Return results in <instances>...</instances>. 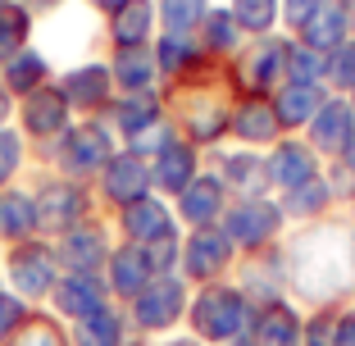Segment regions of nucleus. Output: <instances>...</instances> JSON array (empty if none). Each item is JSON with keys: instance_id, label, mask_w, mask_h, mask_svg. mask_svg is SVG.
Returning <instances> with one entry per match:
<instances>
[{"instance_id": "f257e3e1", "label": "nucleus", "mask_w": 355, "mask_h": 346, "mask_svg": "<svg viewBox=\"0 0 355 346\" xmlns=\"http://www.w3.org/2000/svg\"><path fill=\"white\" fill-rule=\"evenodd\" d=\"M278 251L282 269H287V296L305 315L310 310H342L355 301V228L346 210L324 223L287 228Z\"/></svg>"}, {"instance_id": "f03ea898", "label": "nucleus", "mask_w": 355, "mask_h": 346, "mask_svg": "<svg viewBox=\"0 0 355 346\" xmlns=\"http://www.w3.org/2000/svg\"><path fill=\"white\" fill-rule=\"evenodd\" d=\"M164 110L168 123L182 141H191L196 150H219L228 146V119H232V87L223 83V69L200 73L191 83L164 87Z\"/></svg>"}, {"instance_id": "7ed1b4c3", "label": "nucleus", "mask_w": 355, "mask_h": 346, "mask_svg": "<svg viewBox=\"0 0 355 346\" xmlns=\"http://www.w3.org/2000/svg\"><path fill=\"white\" fill-rule=\"evenodd\" d=\"M255 305L246 301L232 278L223 283H205V287H191V305H187V328L182 333L196 337L200 346H232L246 337L251 328Z\"/></svg>"}, {"instance_id": "20e7f679", "label": "nucleus", "mask_w": 355, "mask_h": 346, "mask_svg": "<svg viewBox=\"0 0 355 346\" xmlns=\"http://www.w3.org/2000/svg\"><path fill=\"white\" fill-rule=\"evenodd\" d=\"M114 150H119V137L110 132L105 119H78L46 155H37V164L51 168V173H60V178H69V182L92 187Z\"/></svg>"}, {"instance_id": "39448f33", "label": "nucleus", "mask_w": 355, "mask_h": 346, "mask_svg": "<svg viewBox=\"0 0 355 346\" xmlns=\"http://www.w3.org/2000/svg\"><path fill=\"white\" fill-rule=\"evenodd\" d=\"M0 273H5V292L28 301L32 310H46L64 278V264L51 237H32V241H19V246L0 251Z\"/></svg>"}, {"instance_id": "423d86ee", "label": "nucleus", "mask_w": 355, "mask_h": 346, "mask_svg": "<svg viewBox=\"0 0 355 346\" xmlns=\"http://www.w3.org/2000/svg\"><path fill=\"white\" fill-rule=\"evenodd\" d=\"M105 123L119 137V146L137 150V155H159L173 141V123L164 110V92H137V96H114L105 110Z\"/></svg>"}, {"instance_id": "0eeeda50", "label": "nucleus", "mask_w": 355, "mask_h": 346, "mask_svg": "<svg viewBox=\"0 0 355 346\" xmlns=\"http://www.w3.org/2000/svg\"><path fill=\"white\" fill-rule=\"evenodd\" d=\"M187 305H191V287L182 273H159L146 292L137 296L128 310V324H132V337L141 342H164V337H178L187 328Z\"/></svg>"}, {"instance_id": "6e6552de", "label": "nucleus", "mask_w": 355, "mask_h": 346, "mask_svg": "<svg viewBox=\"0 0 355 346\" xmlns=\"http://www.w3.org/2000/svg\"><path fill=\"white\" fill-rule=\"evenodd\" d=\"M28 187H32V200H37V219H42V237H64L69 228H78L83 219L101 214L96 205V191L83 187V182H69L51 168H32L28 173Z\"/></svg>"}, {"instance_id": "1a4fd4ad", "label": "nucleus", "mask_w": 355, "mask_h": 346, "mask_svg": "<svg viewBox=\"0 0 355 346\" xmlns=\"http://www.w3.org/2000/svg\"><path fill=\"white\" fill-rule=\"evenodd\" d=\"M219 228L228 232L237 255H260V251L282 246V237H287V214H282L278 196H246V200H232L228 205Z\"/></svg>"}, {"instance_id": "9d476101", "label": "nucleus", "mask_w": 355, "mask_h": 346, "mask_svg": "<svg viewBox=\"0 0 355 346\" xmlns=\"http://www.w3.org/2000/svg\"><path fill=\"white\" fill-rule=\"evenodd\" d=\"M282 42L287 37H251L228 64H223V83L232 96H273L282 87Z\"/></svg>"}, {"instance_id": "9b49d317", "label": "nucleus", "mask_w": 355, "mask_h": 346, "mask_svg": "<svg viewBox=\"0 0 355 346\" xmlns=\"http://www.w3.org/2000/svg\"><path fill=\"white\" fill-rule=\"evenodd\" d=\"M237 246L228 241L223 228H196L182 232L178 246V273L187 278V287H205V283H223L237 273Z\"/></svg>"}, {"instance_id": "f8f14e48", "label": "nucleus", "mask_w": 355, "mask_h": 346, "mask_svg": "<svg viewBox=\"0 0 355 346\" xmlns=\"http://www.w3.org/2000/svg\"><path fill=\"white\" fill-rule=\"evenodd\" d=\"M110 223H114L119 241H132V246H146V251L168 246V241H182V223L173 214V200L155 196V191L132 200V205H123L119 214H110Z\"/></svg>"}, {"instance_id": "ddd939ff", "label": "nucleus", "mask_w": 355, "mask_h": 346, "mask_svg": "<svg viewBox=\"0 0 355 346\" xmlns=\"http://www.w3.org/2000/svg\"><path fill=\"white\" fill-rule=\"evenodd\" d=\"M64 105L73 110V119H105L110 101H114V78H110V60L92 55V60H78L69 69H60L55 78Z\"/></svg>"}, {"instance_id": "4468645a", "label": "nucleus", "mask_w": 355, "mask_h": 346, "mask_svg": "<svg viewBox=\"0 0 355 346\" xmlns=\"http://www.w3.org/2000/svg\"><path fill=\"white\" fill-rule=\"evenodd\" d=\"M96 191V205H101V214H119L123 205H132V200L150 196V159L137 155V150L119 146L114 155H110V164L101 168V178L92 182Z\"/></svg>"}, {"instance_id": "2eb2a0df", "label": "nucleus", "mask_w": 355, "mask_h": 346, "mask_svg": "<svg viewBox=\"0 0 355 346\" xmlns=\"http://www.w3.org/2000/svg\"><path fill=\"white\" fill-rule=\"evenodd\" d=\"M73 123L78 119H73V110L64 105L60 87H42V92H32L28 101H19V110H14V128L23 132L32 155H46Z\"/></svg>"}, {"instance_id": "dca6fc26", "label": "nucleus", "mask_w": 355, "mask_h": 346, "mask_svg": "<svg viewBox=\"0 0 355 346\" xmlns=\"http://www.w3.org/2000/svg\"><path fill=\"white\" fill-rule=\"evenodd\" d=\"M114 246H119V237H114L110 214H92V219H83L78 228H69L64 237H55L64 273H101L105 278V260H110Z\"/></svg>"}, {"instance_id": "f3484780", "label": "nucleus", "mask_w": 355, "mask_h": 346, "mask_svg": "<svg viewBox=\"0 0 355 346\" xmlns=\"http://www.w3.org/2000/svg\"><path fill=\"white\" fill-rule=\"evenodd\" d=\"M205 168L228 187L232 200H246V196H273V182H269V159L264 150H246V146H219L205 155Z\"/></svg>"}, {"instance_id": "a211bd4d", "label": "nucleus", "mask_w": 355, "mask_h": 346, "mask_svg": "<svg viewBox=\"0 0 355 346\" xmlns=\"http://www.w3.org/2000/svg\"><path fill=\"white\" fill-rule=\"evenodd\" d=\"M282 123L273 110V96H232V119H228V141L246 150H264L269 155L282 141Z\"/></svg>"}, {"instance_id": "6ab92c4d", "label": "nucleus", "mask_w": 355, "mask_h": 346, "mask_svg": "<svg viewBox=\"0 0 355 346\" xmlns=\"http://www.w3.org/2000/svg\"><path fill=\"white\" fill-rule=\"evenodd\" d=\"M301 137L314 146V155L324 159L328 168L342 164V159L351 155V146H355V110H351V101H346V96H328L324 110L310 119V128H305Z\"/></svg>"}, {"instance_id": "aec40b11", "label": "nucleus", "mask_w": 355, "mask_h": 346, "mask_svg": "<svg viewBox=\"0 0 355 346\" xmlns=\"http://www.w3.org/2000/svg\"><path fill=\"white\" fill-rule=\"evenodd\" d=\"M155 278L159 273H155V260H150L146 246L119 241L110 251V260H105V287H110V301H119V305H132Z\"/></svg>"}, {"instance_id": "412c9836", "label": "nucleus", "mask_w": 355, "mask_h": 346, "mask_svg": "<svg viewBox=\"0 0 355 346\" xmlns=\"http://www.w3.org/2000/svg\"><path fill=\"white\" fill-rule=\"evenodd\" d=\"M200 173H205V150H196L191 141H182V137H173L159 155H150V187L164 200H178Z\"/></svg>"}, {"instance_id": "4be33fe9", "label": "nucleus", "mask_w": 355, "mask_h": 346, "mask_svg": "<svg viewBox=\"0 0 355 346\" xmlns=\"http://www.w3.org/2000/svg\"><path fill=\"white\" fill-rule=\"evenodd\" d=\"M269 182H273V196H282V191H296V187H305L310 178H319L324 173V159L314 155V146L305 141L301 132H287L278 141V146L269 150Z\"/></svg>"}, {"instance_id": "5701e85b", "label": "nucleus", "mask_w": 355, "mask_h": 346, "mask_svg": "<svg viewBox=\"0 0 355 346\" xmlns=\"http://www.w3.org/2000/svg\"><path fill=\"white\" fill-rule=\"evenodd\" d=\"M278 205H282V214H287V228L324 223V219H333V214H342V210H346V200H342V191H337V182L328 178V168L319 173V178H310L305 187L282 191Z\"/></svg>"}, {"instance_id": "b1692460", "label": "nucleus", "mask_w": 355, "mask_h": 346, "mask_svg": "<svg viewBox=\"0 0 355 346\" xmlns=\"http://www.w3.org/2000/svg\"><path fill=\"white\" fill-rule=\"evenodd\" d=\"M228 205H232L228 187L205 168V173L173 200V214H178V223H182V232H196V228H219L223 214H228Z\"/></svg>"}, {"instance_id": "393cba45", "label": "nucleus", "mask_w": 355, "mask_h": 346, "mask_svg": "<svg viewBox=\"0 0 355 346\" xmlns=\"http://www.w3.org/2000/svg\"><path fill=\"white\" fill-rule=\"evenodd\" d=\"M105 37V55L110 51H150L159 37V19H155V0H132L114 19L101 23Z\"/></svg>"}, {"instance_id": "a878e982", "label": "nucleus", "mask_w": 355, "mask_h": 346, "mask_svg": "<svg viewBox=\"0 0 355 346\" xmlns=\"http://www.w3.org/2000/svg\"><path fill=\"white\" fill-rule=\"evenodd\" d=\"M101 305H110V287H105L101 273H64L46 310H51L60 324L73 328V324H83L87 315H96Z\"/></svg>"}, {"instance_id": "bb28decb", "label": "nucleus", "mask_w": 355, "mask_h": 346, "mask_svg": "<svg viewBox=\"0 0 355 346\" xmlns=\"http://www.w3.org/2000/svg\"><path fill=\"white\" fill-rule=\"evenodd\" d=\"M301 337H305V310L292 296L255 305L251 328H246V342L251 346H301Z\"/></svg>"}, {"instance_id": "cd10ccee", "label": "nucleus", "mask_w": 355, "mask_h": 346, "mask_svg": "<svg viewBox=\"0 0 355 346\" xmlns=\"http://www.w3.org/2000/svg\"><path fill=\"white\" fill-rule=\"evenodd\" d=\"M232 283L246 292L251 305H269V301H282L287 296V269H282V251H260V255H241L237 260V273Z\"/></svg>"}, {"instance_id": "c85d7f7f", "label": "nucleus", "mask_w": 355, "mask_h": 346, "mask_svg": "<svg viewBox=\"0 0 355 346\" xmlns=\"http://www.w3.org/2000/svg\"><path fill=\"white\" fill-rule=\"evenodd\" d=\"M155 64H159V83L164 87L191 83V78L219 69V64H209V55L200 51L196 37H155Z\"/></svg>"}, {"instance_id": "c756f323", "label": "nucleus", "mask_w": 355, "mask_h": 346, "mask_svg": "<svg viewBox=\"0 0 355 346\" xmlns=\"http://www.w3.org/2000/svg\"><path fill=\"white\" fill-rule=\"evenodd\" d=\"M60 69H55L51 51L46 46H28L23 55H14L10 64H0V87L14 96V101H28L32 92H42V87H55Z\"/></svg>"}, {"instance_id": "7c9ffc66", "label": "nucleus", "mask_w": 355, "mask_h": 346, "mask_svg": "<svg viewBox=\"0 0 355 346\" xmlns=\"http://www.w3.org/2000/svg\"><path fill=\"white\" fill-rule=\"evenodd\" d=\"M328 96L333 92H328L324 83H282L278 92H273V110H278L282 132H305L310 119L324 110Z\"/></svg>"}, {"instance_id": "2f4dec72", "label": "nucleus", "mask_w": 355, "mask_h": 346, "mask_svg": "<svg viewBox=\"0 0 355 346\" xmlns=\"http://www.w3.org/2000/svg\"><path fill=\"white\" fill-rule=\"evenodd\" d=\"M32 237H42V219H37L32 187L19 182V187L0 191V251L19 246V241H32Z\"/></svg>"}, {"instance_id": "473e14b6", "label": "nucleus", "mask_w": 355, "mask_h": 346, "mask_svg": "<svg viewBox=\"0 0 355 346\" xmlns=\"http://www.w3.org/2000/svg\"><path fill=\"white\" fill-rule=\"evenodd\" d=\"M110 78H114V96H137V92H164L159 83L155 46L150 51H110Z\"/></svg>"}, {"instance_id": "72a5a7b5", "label": "nucleus", "mask_w": 355, "mask_h": 346, "mask_svg": "<svg viewBox=\"0 0 355 346\" xmlns=\"http://www.w3.org/2000/svg\"><path fill=\"white\" fill-rule=\"evenodd\" d=\"M69 342L73 346H132V324H128V310L119 301L101 305L96 315H87L83 324L69 328Z\"/></svg>"}, {"instance_id": "f704fd0d", "label": "nucleus", "mask_w": 355, "mask_h": 346, "mask_svg": "<svg viewBox=\"0 0 355 346\" xmlns=\"http://www.w3.org/2000/svg\"><path fill=\"white\" fill-rule=\"evenodd\" d=\"M351 14L355 10L346 5V0H324V10L305 23V32L296 37V42H305L310 51H319V55H333L337 46L351 42Z\"/></svg>"}, {"instance_id": "c9c22d12", "label": "nucleus", "mask_w": 355, "mask_h": 346, "mask_svg": "<svg viewBox=\"0 0 355 346\" xmlns=\"http://www.w3.org/2000/svg\"><path fill=\"white\" fill-rule=\"evenodd\" d=\"M200 51L209 55V64H228L232 55L246 46V32H241V23L232 19V10L223 5V0H214V10H209V19H205V28H200Z\"/></svg>"}, {"instance_id": "e433bc0d", "label": "nucleus", "mask_w": 355, "mask_h": 346, "mask_svg": "<svg viewBox=\"0 0 355 346\" xmlns=\"http://www.w3.org/2000/svg\"><path fill=\"white\" fill-rule=\"evenodd\" d=\"M214 0H155L159 37H200Z\"/></svg>"}, {"instance_id": "4c0bfd02", "label": "nucleus", "mask_w": 355, "mask_h": 346, "mask_svg": "<svg viewBox=\"0 0 355 346\" xmlns=\"http://www.w3.org/2000/svg\"><path fill=\"white\" fill-rule=\"evenodd\" d=\"M37 168V155H32V146L23 141L19 128H0V191L19 187V182H28V173Z\"/></svg>"}, {"instance_id": "58836bf2", "label": "nucleus", "mask_w": 355, "mask_h": 346, "mask_svg": "<svg viewBox=\"0 0 355 346\" xmlns=\"http://www.w3.org/2000/svg\"><path fill=\"white\" fill-rule=\"evenodd\" d=\"M223 5L241 23L246 42L251 37H278L282 32V0H223Z\"/></svg>"}, {"instance_id": "ea45409f", "label": "nucleus", "mask_w": 355, "mask_h": 346, "mask_svg": "<svg viewBox=\"0 0 355 346\" xmlns=\"http://www.w3.org/2000/svg\"><path fill=\"white\" fill-rule=\"evenodd\" d=\"M37 28H42V23L32 19L23 5H5V10H0V64H10L14 55L37 46Z\"/></svg>"}, {"instance_id": "a19ab883", "label": "nucleus", "mask_w": 355, "mask_h": 346, "mask_svg": "<svg viewBox=\"0 0 355 346\" xmlns=\"http://www.w3.org/2000/svg\"><path fill=\"white\" fill-rule=\"evenodd\" d=\"M5 346H73V342H69V324H60L51 310H32L28 324H23Z\"/></svg>"}, {"instance_id": "79ce46f5", "label": "nucleus", "mask_w": 355, "mask_h": 346, "mask_svg": "<svg viewBox=\"0 0 355 346\" xmlns=\"http://www.w3.org/2000/svg\"><path fill=\"white\" fill-rule=\"evenodd\" d=\"M282 83H324V55L287 37L282 42Z\"/></svg>"}, {"instance_id": "37998d69", "label": "nucleus", "mask_w": 355, "mask_h": 346, "mask_svg": "<svg viewBox=\"0 0 355 346\" xmlns=\"http://www.w3.org/2000/svg\"><path fill=\"white\" fill-rule=\"evenodd\" d=\"M324 87L333 96H351L355 92V42L337 46L333 55H324Z\"/></svg>"}, {"instance_id": "c03bdc74", "label": "nucleus", "mask_w": 355, "mask_h": 346, "mask_svg": "<svg viewBox=\"0 0 355 346\" xmlns=\"http://www.w3.org/2000/svg\"><path fill=\"white\" fill-rule=\"evenodd\" d=\"M28 315H32V305L19 301L14 292H5V287H0V346L10 342V337L19 333L23 324H28Z\"/></svg>"}, {"instance_id": "a18cd8bd", "label": "nucleus", "mask_w": 355, "mask_h": 346, "mask_svg": "<svg viewBox=\"0 0 355 346\" xmlns=\"http://www.w3.org/2000/svg\"><path fill=\"white\" fill-rule=\"evenodd\" d=\"M319 10H324V0H282V37H301Z\"/></svg>"}, {"instance_id": "49530a36", "label": "nucleus", "mask_w": 355, "mask_h": 346, "mask_svg": "<svg viewBox=\"0 0 355 346\" xmlns=\"http://www.w3.org/2000/svg\"><path fill=\"white\" fill-rule=\"evenodd\" d=\"M333 319H337V310H310L301 346H333Z\"/></svg>"}, {"instance_id": "de8ad7c7", "label": "nucleus", "mask_w": 355, "mask_h": 346, "mask_svg": "<svg viewBox=\"0 0 355 346\" xmlns=\"http://www.w3.org/2000/svg\"><path fill=\"white\" fill-rule=\"evenodd\" d=\"M328 178L337 182V191H342V200L351 205V200H355V146H351V155H346L342 164H333V168H328Z\"/></svg>"}, {"instance_id": "09e8293b", "label": "nucleus", "mask_w": 355, "mask_h": 346, "mask_svg": "<svg viewBox=\"0 0 355 346\" xmlns=\"http://www.w3.org/2000/svg\"><path fill=\"white\" fill-rule=\"evenodd\" d=\"M333 346H355V301L337 310V319H333Z\"/></svg>"}, {"instance_id": "8fccbe9b", "label": "nucleus", "mask_w": 355, "mask_h": 346, "mask_svg": "<svg viewBox=\"0 0 355 346\" xmlns=\"http://www.w3.org/2000/svg\"><path fill=\"white\" fill-rule=\"evenodd\" d=\"M19 5H23V10H28L37 23H46V19H60L69 0H19Z\"/></svg>"}, {"instance_id": "3c124183", "label": "nucleus", "mask_w": 355, "mask_h": 346, "mask_svg": "<svg viewBox=\"0 0 355 346\" xmlns=\"http://www.w3.org/2000/svg\"><path fill=\"white\" fill-rule=\"evenodd\" d=\"M83 5H87V10H92L96 19L105 23V19H114V14L123 10V5H132V0H83Z\"/></svg>"}, {"instance_id": "603ef678", "label": "nucleus", "mask_w": 355, "mask_h": 346, "mask_svg": "<svg viewBox=\"0 0 355 346\" xmlns=\"http://www.w3.org/2000/svg\"><path fill=\"white\" fill-rule=\"evenodd\" d=\"M14 110H19V101H14V96L0 87V128H10V123H14Z\"/></svg>"}, {"instance_id": "864d4df0", "label": "nucleus", "mask_w": 355, "mask_h": 346, "mask_svg": "<svg viewBox=\"0 0 355 346\" xmlns=\"http://www.w3.org/2000/svg\"><path fill=\"white\" fill-rule=\"evenodd\" d=\"M132 346H200L196 337H187V333H178V337H164V342H141V337H137Z\"/></svg>"}, {"instance_id": "5fc2aeb1", "label": "nucleus", "mask_w": 355, "mask_h": 346, "mask_svg": "<svg viewBox=\"0 0 355 346\" xmlns=\"http://www.w3.org/2000/svg\"><path fill=\"white\" fill-rule=\"evenodd\" d=\"M346 219H351V228H355V200H351V205H346Z\"/></svg>"}, {"instance_id": "6e6d98bb", "label": "nucleus", "mask_w": 355, "mask_h": 346, "mask_svg": "<svg viewBox=\"0 0 355 346\" xmlns=\"http://www.w3.org/2000/svg\"><path fill=\"white\" fill-rule=\"evenodd\" d=\"M351 42H355V14H351Z\"/></svg>"}, {"instance_id": "4d7b16f0", "label": "nucleus", "mask_w": 355, "mask_h": 346, "mask_svg": "<svg viewBox=\"0 0 355 346\" xmlns=\"http://www.w3.org/2000/svg\"><path fill=\"white\" fill-rule=\"evenodd\" d=\"M5 5H19V0H0V10H5Z\"/></svg>"}, {"instance_id": "13d9d810", "label": "nucleus", "mask_w": 355, "mask_h": 346, "mask_svg": "<svg viewBox=\"0 0 355 346\" xmlns=\"http://www.w3.org/2000/svg\"><path fill=\"white\" fill-rule=\"evenodd\" d=\"M232 346H251V342H246V337H241V342H232Z\"/></svg>"}, {"instance_id": "bf43d9fd", "label": "nucleus", "mask_w": 355, "mask_h": 346, "mask_svg": "<svg viewBox=\"0 0 355 346\" xmlns=\"http://www.w3.org/2000/svg\"><path fill=\"white\" fill-rule=\"evenodd\" d=\"M346 101H351V110H355V92H351V96H346Z\"/></svg>"}, {"instance_id": "052dcab7", "label": "nucleus", "mask_w": 355, "mask_h": 346, "mask_svg": "<svg viewBox=\"0 0 355 346\" xmlns=\"http://www.w3.org/2000/svg\"><path fill=\"white\" fill-rule=\"evenodd\" d=\"M0 287H5V273H0Z\"/></svg>"}, {"instance_id": "680f3d73", "label": "nucleus", "mask_w": 355, "mask_h": 346, "mask_svg": "<svg viewBox=\"0 0 355 346\" xmlns=\"http://www.w3.org/2000/svg\"><path fill=\"white\" fill-rule=\"evenodd\" d=\"M346 5H351V10H355V0H346Z\"/></svg>"}]
</instances>
